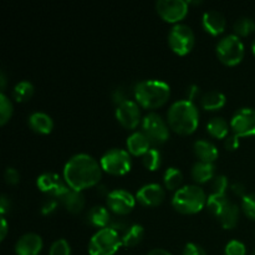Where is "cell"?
Instances as JSON below:
<instances>
[{"instance_id":"6da1fadb","label":"cell","mask_w":255,"mask_h":255,"mask_svg":"<svg viewBox=\"0 0 255 255\" xmlns=\"http://www.w3.org/2000/svg\"><path fill=\"white\" fill-rule=\"evenodd\" d=\"M102 177L101 164L85 153L72 156L64 168V179L67 186L77 192L91 188L100 183Z\"/></svg>"},{"instance_id":"7a4b0ae2","label":"cell","mask_w":255,"mask_h":255,"mask_svg":"<svg viewBox=\"0 0 255 255\" xmlns=\"http://www.w3.org/2000/svg\"><path fill=\"white\" fill-rule=\"evenodd\" d=\"M167 124L172 131L181 136L193 133L199 125V112L194 102L188 100L174 102L167 114Z\"/></svg>"},{"instance_id":"3957f363","label":"cell","mask_w":255,"mask_h":255,"mask_svg":"<svg viewBox=\"0 0 255 255\" xmlns=\"http://www.w3.org/2000/svg\"><path fill=\"white\" fill-rule=\"evenodd\" d=\"M133 94L139 106L147 110H154L167 104L171 96V87L164 81L146 80L134 86Z\"/></svg>"},{"instance_id":"277c9868","label":"cell","mask_w":255,"mask_h":255,"mask_svg":"<svg viewBox=\"0 0 255 255\" xmlns=\"http://www.w3.org/2000/svg\"><path fill=\"white\" fill-rule=\"evenodd\" d=\"M207 196L198 186H184L174 193L172 206L182 214L199 213L207 206Z\"/></svg>"},{"instance_id":"5b68a950","label":"cell","mask_w":255,"mask_h":255,"mask_svg":"<svg viewBox=\"0 0 255 255\" xmlns=\"http://www.w3.org/2000/svg\"><path fill=\"white\" fill-rule=\"evenodd\" d=\"M122 246L121 236L112 228L100 229L89 243L90 255H114Z\"/></svg>"},{"instance_id":"8992f818","label":"cell","mask_w":255,"mask_h":255,"mask_svg":"<svg viewBox=\"0 0 255 255\" xmlns=\"http://www.w3.org/2000/svg\"><path fill=\"white\" fill-rule=\"evenodd\" d=\"M217 57L226 66H236L244 57V44L236 34L228 35L217 44Z\"/></svg>"},{"instance_id":"52a82bcc","label":"cell","mask_w":255,"mask_h":255,"mask_svg":"<svg viewBox=\"0 0 255 255\" xmlns=\"http://www.w3.org/2000/svg\"><path fill=\"white\" fill-rule=\"evenodd\" d=\"M102 171L112 176H125L131 171V157L129 153L121 148L109 149L100 159Z\"/></svg>"},{"instance_id":"ba28073f","label":"cell","mask_w":255,"mask_h":255,"mask_svg":"<svg viewBox=\"0 0 255 255\" xmlns=\"http://www.w3.org/2000/svg\"><path fill=\"white\" fill-rule=\"evenodd\" d=\"M193 30L184 24H177L172 27L168 34V45L174 54L179 56H186L192 51L194 46Z\"/></svg>"},{"instance_id":"9c48e42d","label":"cell","mask_w":255,"mask_h":255,"mask_svg":"<svg viewBox=\"0 0 255 255\" xmlns=\"http://www.w3.org/2000/svg\"><path fill=\"white\" fill-rule=\"evenodd\" d=\"M142 129L151 144H163L169 138L168 124L154 112H151L142 120Z\"/></svg>"},{"instance_id":"30bf717a","label":"cell","mask_w":255,"mask_h":255,"mask_svg":"<svg viewBox=\"0 0 255 255\" xmlns=\"http://www.w3.org/2000/svg\"><path fill=\"white\" fill-rule=\"evenodd\" d=\"M156 10L162 20L176 24L188 14V2L183 0H158L156 2Z\"/></svg>"},{"instance_id":"8fae6325","label":"cell","mask_w":255,"mask_h":255,"mask_svg":"<svg viewBox=\"0 0 255 255\" xmlns=\"http://www.w3.org/2000/svg\"><path fill=\"white\" fill-rule=\"evenodd\" d=\"M231 128L239 138L255 136V110L249 107L238 110L231 120Z\"/></svg>"},{"instance_id":"7c38bea8","label":"cell","mask_w":255,"mask_h":255,"mask_svg":"<svg viewBox=\"0 0 255 255\" xmlns=\"http://www.w3.org/2000/svg\"><path fill=\"white\" fill-rule=\"evenodd\" d=\"M37 188L42 192V193L47 194L51 198H59L61 199L67 192L70 191V187L67 186L64 178L56 173H42L41 176L37 177Z\"/></svg>"},{"instance_id":"4fadbf2b","label":"cell","mask_w":255,"mask_h":255,"mask_svg":"<svg viewBox=\"0 0 255 255\" xmlns=\"http://www.w3.org/2000/svg\"><path fill=\"white\" fill-rule=\"evenodd\" d=\"M136 206V198L125 189H115L107 194V207L117 216L131 213Z\"/></svg>"},{"instance_id":"5bb4252c","label":"cell","mask_w":255,"mask_h":255,"mask_svg":"<svg viewBox=\"0 0 255 255\" xmlns=\"http://www.w3.org/2000/svg\"><path fill=\"white\" fill-rule=\"evenodd\" d=\"M116 119L125 128L134 129L141 122V111L138 104L132 100L122 102L116 109Z\"/></svg>"},{"instance_id":"9a60e30c","label":"cell","mask_w":255,"mask_h":255,"mask_svg":"<svg viewBox=\"0 0 255 255\" xmlns=\"http://www.w3.org/2000/svg\"><path fill=\"white\" fill-rule=\"evenodd\" d=\"M166 198V192L162 188V186L157 183L146 184L141 187L137 192L136 199L144 207H158L163 203Z\"/></svg>"},{"instance_id":"2e32d148","label":"cell","mask_w":255,"mask_h":255,"mask_svg":"<svg viewBox=\"0 0 255 255\" xmlns=\"http://www.w3.org/2000/svg\"><path fill=\"white\" fill-rule=\"evenodd\" d=\"M41 249V237L35 233L25 234L15 244V253H16V255H39Z\"/></svg>"},{"instance_id":"e0dca14e","label":"cell","mask_w":255,"mask_h":255,"mask_svg":"<svg viewBox=\"0 0 255 255\" xmlns=\"http://www.w3.org/2000/svg\"><path fill=\"white\" fill-rule=\"evenodd\" d=\"M202 26L208 34L213 35V36H218V35L223 34L224 30H226V17L217 10H209V11H206L203 14Z\"/></svg>"},{"instance_id":"ac0fdd59","label":"cell","mask_w":255,"mask_h":255,"mask_svg":"<svg viewBox=\"0 0 255 255\" xmlns=\"http://www.w3.org/2000/svg\"><path fill=\"white\" fill-rule=\"evenodd\" d=\"M127 152L132 156L143 157L151 149V142L143 132H133L127 138Z\"/></svg>"},{"instance_id":"d6986e66","label":"cell","mask_w":255,"mask_h":255,"mask_svg":"<svg viewBox=\"0 0 255 255\" xmlns=\"http://www.w3.org/2000/svg\"><path fill=\"white\" fill-rule=\"evenodd\" d=\"M29 126L34 132L40 134H49L51 133L54 128V121L49 115L44 112H34L29 117Z\"/></svg>"},{"instance_id":"ffe728a7","label":"cell","mask_w":255,"mask_h":255,"mask_svg":"<svg viewBox=\"0 0 255 255\" xmlns=\"http://www.w3.org/2000/svg\"><path fill=\"white\" fill-rule=\"evenodd\" d=\"M193 149L201 162H206V163H213L219 156L218 148L212 142L204 141V139L194 142Z\"/></svg>"},{"instance_id":"44dd1931","label":"cell","mask_w":255,"mask_h":255,"mask_svg":"<svg viewBox=\"0 0 255 255\" xmlns=\"http://www.w3.org/2000/svg\"><path fill=\"white\" fill-rule=\"evenodd\" d=\"M87 222L95 228H109L112 222L111 214H110L109 209L105 208V207L96 206L90 209L89 213H87Z\"/></svg>"},{"instance_id":"7402d4cb","label":"cell","mask_w":255,"mask_h":255,"mask_svg":"<svg viewBox=\"0 0 255 255\" xmlns=\"http://www.w3.org/2000/svg\"><path fill=\"white\" fill-rule=\"evenodd\" d=\"M62 204L66 208L67 212L72 214H77L84 209L85 207V197L81 192L74 191L70 188V191L61 198Z\"/></svg>"},{"instance_id":"603a6c76","label":"cell","mask_w":255,"mask_h":255,"mask_svg":"<svg viewBox=\"0 0 255 255\" xmlns=\"http://www.w3.org/2000/svg\"><path fill=\"white\" fill-rule=\"evenodd\" d=\"M227 99L222 92L209 91L201 97V106L206 111H218L226 106Z\"/></svg>"},{"instance_id":"cb8c5ba5","label":"cell","mask_w":255,"mask_h":255,"mask_svg":"<svg viewBox=\"0 0 255 255\" xmlns=\"http://www.w3.org/2000/svg\"><path fill=\"white\" fill-rule=\"evenodd\" d=\"M192 179L196 183H207L214 177V166L213 163H206V162H197L193 167H192L191 172Z\"/></svg>"},{"instance_id":"d4e9b609","label":"cell","mask_w":255,"mask_h":255,"mask_svg":"<svg viewBox=\"0 0 255 255\" xmlns=\"http://www.w3.org/2000/svg\"><path fill=\"white\" fill-rule=\"evenodd\" d=\"M144 236L143 227L139 224H132L126 229L124 234L121 236L122 246L127 247V248H132V247L138 246L142 242Z\"/></svg>"},{"instance_id":"484cf974","label":"cell","mask_w":255,"mask_h":255,"mask_svg":"<svg viewBox=\"0 0 255 255\" xmlns=\"http://www.w3.org/2000/svg\"><path fill=\"white\" fill-rule=\"evenodd\" d=\"M218 221L221 222L222 227H223L224 229L236 228L237 224H238V222H239L238 206L231 202V203L226 207V209H224V211L219 214Z\"/></svg>"},{"instance_id":"4316f807","label":"cell","mask_w":255,"mask_h":255,"mask_svg":"<svg viewBox=\"0 0 255 255\" xmlns=\"http://www.w3.org/2000/svg\"><path fill=\"white\" fill-rule=\"evenodd\" d=\"M229 127L231 125L222 117H214L207 125V131L213 138L223 139L229 136Z\"/></svg>"},{"instance_id":"83f0119b","label":"cell","mask_w":255,"mask_h":255,"mask_svg":"<svg viewBox=\"0 0 255 255\" xmlns=\"http://www.w3.org/2000/svg\"><path fill=\"white\" fill-rule=\"evenodd\" d=\"M231 203V201L228 199L227 194H217L212 193L211 196L207 199V208L208 211L213 214L214 217L218 218L219 214L226 209V207Z\"/></svg>"},{"instance_id":"f1b7e54d","label":"cell","mask_w":255,"mask_h":255,"mask_svg":"<svg viewBox=\"0 0 255 255\" xmlns=\"http://www.w3.org/2000/svg\"><path fill=\"white\" fill-rule=\"evenodd\" d=\"M163 182L164 186L168 191H178L179 188H182V183H183V174L179 171L178 168H174V167H171V168L167 169L164 172L163 176Z\"/></svg>"},{"instance_id":"f546056e","label":"cell","mask_w":255,"mask_h":255,"mask_svg":"<svg viewBox=\"0 0 255 255\" xmlns=\"http://www.w3.org/2000/svg\"><path fill=\"white\" fill-rule=\"evenodd\" d=\"M34 95V86L29 81H20L12 90V96L17 102H26Z\"/></svg>"},{"instance_id":"4dcf8cb0","label":"cell","mask_w":255,"mask_h":255,"mask_svg":"<svg viewBox=\"0 0 255 255\" xmlns=\"http://www.w3.org/2000/svg\"><path fill=\"white\" fill-rule=\"evenodd\" d=\"M142 163L148 171H157L161 167L162 154L157 148H151L143 157H142Z\"/></svg>"},{"instance_id":"1f68e13d","label":"cell","mask_w":255,"mask_h":255,"mask_svg":"<svg viewBox=\"0 0 255 255\" xmlns=\"http://www.w3.org/2000/svg\"><path fill=\"white\" fill-rule=\"evenodd\" d=\"M255 31V22L251 17H241L234 24V32L237 36L247 37Z\"/></svg>"},{"instance_id":"d6a6232c","label":"cell","mask_w":255,"mask_h":255,"mask_svg":"<svg viewBox=\"0 0 255 255\" xmlns=\"http://www.w3.org/2000/svg\"><path fill=\"white\" fill-rule=\"evenodd\" d=\"M12 115V104L6 95L1 92L0 95V125L4 126L7 121L10 120Z\"/></svg>"},{"instance_id":"836d02e7","label":"cell","mask_w":255,"mask_h":255,"mask_svg":"<svg viewBox=\"0 0 255 255\" xmlns=\"http://www.w3.org/2000/svg\"><path fill=\"white\" fill-rule=\"evenodd\" d=\"M49 255H71V247L66 239H57L50 247Z\"/></svg>"},{"instance_id":"e575fe53","label":"cell","mask_w":255,"mask_h":255,"mask_svg":"<svg viewBox=\"0 0 255 255\" xmlns=\"http://www.w3.org/2000/svg\"><path fill=\"white\" fill-rule=\"evenodd\" d=\"M242 209L248 218L255 221V193L247 194L242 199Z\"/></svg>"},{"instance_id":"d590c367","label":"cell","mask_w":255,"mask_h":255,"mask_svg":"<svg viewBox=\"0 0 255 255\" xmlns=\"http://www.w3.org/2000/svg\"><path fill=\"white\" fill-rule=\"evenodd\" d=\"M224 255H247V248L242 242L231 241L226 246Z\"/></svg>"},{"instance_id":"8d00e7d4","label":"cell","mask_w":255,"mask_h":255,"mask_svg":"<svg viewBox=\"0 0 255 255\" xmlns=\"http://www.w3.org/2000/svg\"><path fill=\"white\" fill-rule=\"evenodd\" d=\"M229 182L226 176H217L216 178H214L213 183H212V193L226 194Z\"/></svg>"},{"instance_id":"74e56055","label":"cell","mask_w":255,"mask_h":255,"mask_svg":"<svg viewBox=\"0 0 255 255\" xmlns=\"http://www.w3.org/2000/svg\"><path fill=\"white\" fill-rule=\"evenodd\" d=\"M4 178H5V182H6L7 184H11V186H14V184L19 183L20 174L15 168H6V171H5V174H4Z\"/></svg>"},{"instance_id":"f35d334b","label":"cell","mask_w":255,"mask_h":255,"mask_svg":"<svg viewBox=\"0 0 255 255\" xmlns=\"http://www.w3.org/2000/svg\"><path fill=\"white\" fill-rule=\"evenodd\" d=\"M224 146L228 151H236V149L239 148L241 146V138H239L237 134H231L226 138V142H224Z\"/></svg>"},{"instance_id":"ab89813d","label":"cell","mask_w":255,"mask_h":255,"mask_svg":"<svg viewBox=\"0 0 255 255\" xmlns=\"http://www.w3.org/2000/svg\"><path fill=\"white\" fill-rule=\"evenodd\" d=\"M183 255H207L202 247L194 243H188L183 249Z\"/></svg>"},{"instance_id":"60d3db41","label":"cell","mask_w":255,"mask_h":255,"mask_svg":"<svg viewBox=\"0 0 255 255\" xmlns=\"http://www.w3.org/2000/svg\"><path fill=\"white\" fill-rule=\"evenodd\" d=\"M57 208V201H55L54 198H50L42 204V208H41V213L47 216V214H51L52 212H55V209Z\"/></svg>"},{"instance_id":"b9f144b4","label":"cell","mask_w":255,"mask_h":255,"mask_svg":"<svg viewBox=\"0 0 255 255\" xmlns=\"http://www.w3.org/2000/svg\"><path fill=\"white\" fill-rule=\"evenodd\" d=\"M232 192H233L236 196H239V197H246V186H244L243 183H239V182H236L234 184H232Z\"/></svg>"},{"instance_id":"7bdbcfd3","label":"cell","mask_w":255,"mask_h":255,"mask_svg":"<svg viewBox=\"0 0 255 255\" xmlns=\"http://www.w3.org/2000/svg\"><path fill=\"white\" fill-rule=\"evenodd\" d=\"M199 92H201V91H199V87L196 86V85H192V86H189L188 90H187V96H188V97H187L186 100L193 102V100L196 99L197 96H198Z\"/></svg>"},{"instance_id":"ee69618b","label":"cell","mask_w":255,"mask_h":255,"mask_svg":"<svg viewBox=\"0 0 255 255\" xmlns=\"http://www.w3.org/2000/svg\"><path fill=\"white\" fill-rule=\"evenodd\" d=\"M10 207H11V204H10L9 199L5 196H1V199H0V212H1L2 217H4L6 212L10 211Z\"/></svg>"},{"instance_id":"f6af8a7d","label":"cell","mask_w":255,"mask_h":255,"mask_svg":"<svg viewBox=\"0 0 255 255\" xmlns=\"http://www.w3.org/2000/svg\"><path fill=\"white\" fill-rule=\"evenodd\" d=\"M0 231H1V234H0V241H4L7 233V223L5 217H1V229H0Z\"/></svg>"},{"instance_id":"bcb514c9","label":"cell","mask_w":255,"mask_h":255,"mask_svg":"<svg viewBox=\"0 0 255 255\" xmlns=\"http://www.w3.org/2000/svg\"><path fill=\"white\" fill-rule=\"evenodd\" d=\"M147 255H171L167 251L164 249H153V251L149 252Z\"/></svg>"},{"instance_id":"7dc6e473","label":"cell","mask_w":255,"mask_h":255,"mask_svg":"<svg viewBox=\"0 0 255 255\" xmlns=\"http://www.w3.org/2000/svg\"><path fill=\"white\" fill-rule=\"evenodd\" d=\"M0 81H1V91H4L5 84H6V79H5L4 72H1V75H0Z\"/></svg>"},{"instance_id":"c3c4849f","label":"cell","mask_w":255,"mask_h":255,"mask_svg":"<svg viewBox=\"0 0 255 255\" xmlns=\"http://www.w3.org/2000/svg\"><path fill=\"white\" fill-rule=\"evenodd\" d=\"M252 50H253V54H254V56H255V40H254L253 45H252Z\"/></svg>"},{"instance_id":"681fc988","label":"cell","mask_w":255,"mask_h":255,"mask_svg":"<svg viewBox=\"0 0 255 255\" xmlns=\"http://www.w3.org/2000/svg\"><path fill=\"white\" fill-rule=\"evenodd\" d=\"M252 255H255V249H254L253 252H252Z\"/></svg>"}]
</instances>
